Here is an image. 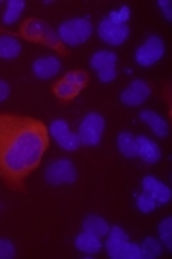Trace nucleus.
I'll return each mask as SVG.
<instances>
[{
    "mask_svg": "<svg viewBox=\"0 0 172 259\" xmlns=\"http://www.w3.org/2000/svg\"><path fill=\"white\" fill-rule=\"evenodd\" d=\"M49 129L42 122L15 114H0V177L22 184L43 159Z\"/></svg>",
    "mask_w": 172,
    "mask_h": 259,
    "instance_id": "f257e3e1",
    "label": "nucleus"
},
{
    "mask_svg": "<svg viewBox=\"0 0 172 259\" xmlns=\"http://www.w3.org/2000/svg\"><path fill=\"white\" fill-rule=\"evenodd\" d=\"M57 38L68 47H79L86 43L93 34V23L90 18H72L65 20L57 27Z\"/></svg>",
    "mask_w": 172,
    "mask_h": 259,
    "instance_id": "f03ea898",
    "label": "nucleus"
},
{
    "mask_svg": "<svg viewBox=\"0 0 172 259\" xmlns=\"http://www.w3.org/2000/svg\"><path fill=\"white\" fill-rule=\"evenodd\" d=\"M104 129H106V120L100 113H88L81 120L77 136H79L81 145L97 147L102 140Z\"/></svg>",
    "mask_w": 172,
    "mask_h": 259,
    "instance_id": "7ed1b4c3",
    "label": "nucleus"
},
{
    "mask_svg": "<svg viewBox=\"0 0 172 259\" xmlns=\"http://www.w3.org/2000/svg\"><path fill=\"white\" fill-rule=\"evenodd\" d=\"M45 181L52 186H63V184H72L77 181V168L66 157H59L49 163L45 168Z\"/></svg>",
    "mask_w": 172,
    "mask_h": 259,
    "instance_id": "20e7f679",
    "label": "nucleus"
},
{
    "mask_svg": "<svg viewBox=\"0 0 172 259\" xmlns=\"http://www.w3.org/2000/svg\"><path fill=\"white\" fill-rule=\"evenodd\" d=\"M22 34L27 39H32V41H40L43 45H49L52 49H59V38H57V32L54 31L52 27L47 22L42 20H29L25 22V25L22 27Z\"/></svg>",
    "mask_w": 172,
    "mask_h": 259,
    "instance_id": "39448f33",
    "label": "nucleus"
},
{
    "mask_svg": "<svg viewBox=\"0 0 172 259\" xmlns=\"http://www.w3.org/2000/svg\"><path fill=\"white\" fill-rule=\"evenodd\" d=\"M165 54V43L160 36H149L134 52V61L140 66H153Z\"/></svg>",
    "mask_w": 172,
    "mask_h": 259,
    "instance_id": "423d86ee",
    "label": "nucleus"
},
{
    "mask_svg": "<svg viewBox=\"0 0 172 259\" xmlns=\"http://www.w3.org/2000/svg\"><path fill=\"white\" fill-rule=\"evenodd\" d=\"M49 134L54 138V141H56L63 150L74 152V150H77L81 147L77 133H74V131L70 129V125L65 120H54L49 125Z\"/></svg>",
    "mask_w": 172,
    "mask_h": 259,
    "instance_id": "0eeeda50",
    "label": "nucleus"
},
{
    "mask_svg": "<svg viewBox=\"0 0 172 259\" xmlns=\"http://www.w3.org/2000/svg\"><path fill=\"white\" fill-rule=\"evenodd\" d=\"M97 34H99V38L102 39L106 45L120 47V45H124V43L127 41L131 31H129V25H119V23H113V22H110L108 18H104V20H100V22H99Z\"/></svg>",
    "mask_w": 172,
    "mask_h": 259,
    "instance_id": "6e6552de",
    "label": "nucleus"
},
{
    "mask_svg": "<svg viewBox=\"0 0 172 259\" xmlns=\"http://www.w3.org/2000/svg\"><path fill=\"white\" fill-rule=\"evenodd\" d=\"M151 97V86L142 79H134L133 82L120 93V102L124 106L136 107L140 104H144Z\"/></svg>",
    "mask_w": 172,
    "mask_h": 259,
    "instance_id": "1a4fd4ad",
    "label": "nucleus"
},
{
    "mask_svg": "<svg viewBox=\"0 0 172 259\" xmlns=\"http://www.w3.org/2000/svg\"><path fill=\"white\" fill-rule=\"evenodd\" d=\"M129 241L126 231L119 225L115 227H110V233L106 236V243H104V248H106L108 255L113 259H120L122 257V250L126 247V243Z\"/></svg>",
    "mask_w": 172,
    "mask_h": 259,
    "instance_id": "9d476101",
    "label": "nucleus"
},
{
    "mask_svg": "<svg viewBox=\"0 0 172 259\" xmlns=\"http://www.w3.org/2000/svg\"><path fill=\"white\" fill-rule=\"evenodd\" d=\"M134 141H136V157H140L144 163L154 164L161 159V150L156 141L147 136H134Z\"/></svg>",
    "mask_w": 172,
    "mask_h": 259,
    "instance_id": "9b49d317",
    "label": "nucleus"
},
{
    "mask_svg": "<svg viewBox=\"0 0 172 259\" xmlns=\"http://www.w3.org/2000/svg\"><path fill=\"white\" fill-rule=\"evenodd\" d=\"M61 70V61L59 57L56 56H42L38 57L35 63H32V73H35L38 79H52L59 73Z\"/></svg>",
    "mask_w": 172,
    "mask_h": 259,
    "instance_id": "f8f14e48",
    "label": "nucleus"
},
{
    "mask_svg": "<svg viewBox=\"0 0 172 259\" xmlns=\"http://www.w3.org/2000/svg\"><path fill=\"white\" fill-rule=\"evenodd\" d=\"M142 188H144V191L153 195V197L156 198V202L161 204V206L170 202V198H172L170 188L165 183H161V181H158L156 177H153V176L144 177V179H142Z\"/></svg>",
    "mask_w": 172,
    "mask_h": 259,
    "instance_id": "ddd939ff",
    "label": "nucleus"
},
{
    "mask_svg": "<svg viewBox=\"0 0 172 259\" xmlns=\"http://www.w3.org/2000/svg\"><path fill=\"white\" fill-rule=\"evenodd\" d=\"M138 116H140V120L146 123V125H149V129L153 131L158 138L168 136V122L161 114L154 113V111H151V109H144Z\"/></svg>",
    "mask_w": 172,
    "mask_h": 259,
    "instance_id": "4468645a",
    "label": "nucleus"
},
{
    "mask_svg": "<svg viewBox=\"0 0 172 259\" xmlns=\"http://www.w3.org/2000/svg\"><path fill=\"white\" fill-rule=\"evenodd\" d=\"M74 245H76L77 250L83 252V254H86V255L97 254V252H100V248L104 247L100 238L93 236V234L86 233V231H81V233L77 234Z\"/></svg>",
    "mask_w": 172,
    "mask_h": 259,
    "instance_id": "2eb2a0df",
    "label": "nucleus"
},
{
    "mask_svg": "<svg viewBox=\"0 0 172 259\" xmlns=\"http://www.w3.org/2000/svg\"><path fill=\"white\" fill-rule=\"evenodd\" d=\"M83 231L93 234L97 238H106L110 233V224L104 220L102 217H97V214H88V217L83 220Z\"/></svg>",
    "mask_w": 172,
    "mask_h": 259,
    "instance_id": "dca6fc26",
    "label": "nucleus"
},
{
    "mask_svg": "<svg viewBox=\"0 0 172 259\" xmlns=\"http://www.w3.org/2000/svg\"><path fill=\"white\" fill-rule=\"evenodd\" d=\"M20 52H22V43L15 36L0 34V59L11 61L20 56Z\"/></svg>",
    "mask_w": 172,
    "mask_h": 259,
    "instance_id": "f3484780",
    "label": "nucleus"
},
{
    "mask_svg": "<svg viewBox=\"0 0 172 259\" xmlns=\"http://www.w3.org/2000/svg\"><path fill=\"white\" fill-rule=\"evenodd\" d=\"M117 59H119L117 54L111 52V50H99V52H95L90 57V66H92V70H95V72H100V70L117 66Z\"/></svg>",
    "mask_w": 172,
    "mask_h": 259,
    "instance_id": "a211bd4d",
    "label": "nucleus"
},
{
    "mask_svg": "<svg viewBox=\"0 0 172 259\" xmlns=\"http://www.w3.org/2000/svg\"><path fill=\"white\" fill-rule=\"evenodd\" d=\"M117 147H119L120 154L126 157H136V141L134 136L127 131H122L117 138Z\"/></svg>",
    "mask_w": 172,
    "mask_h": 259,
    "instance_id": "6ab92c4d",
    "label": "nucleus"
},
{
    "mask_svg": "<svg viewBox=\"0 0 172 259\" xmlns=\"http://www.w3.org/2000/svg\"><path fill=\"white\" fill-rule=\"evenodd\" d=\"M23 8H25V2H23V0H9L8 4H6L2 22H4L6 25H13L15 22H18L20 16H22Z\"/></svg>",
    "mask_w": 172,
    "mask_h": 259,
    "instance_id": "aec40b11",
    "label": "nucleus"
},
{
    "mask_svg": "<svg viewBox=\"0 0 172 259\" xmlns=\"http://www.w3.org/2000/svg\"><path fill=\"white\" fill-rule=\"evenodd\" d=\"M163 252V247H161V241L154 240V238H146L144 243L140 245V254L144 259H154Z\"/></svg>",
    "mask_w": 172,
    "mask_h": 259,
    "instance_id": "412c9836",
    "label": "nucleus"
},
{
    "mask_svg": "<svg viewBox=\"0 0 172 259\" xmlns=\"http://www.w3.org/2000/svg\"><path fill=\"white\" fill-rule=\"evenodd\" d=\"M79 92H81V88H77L76 84H72L70 80H66L65 77H63V79L54 86V93L63 100L74 99Z\"/></svg>",
    "mask_w": 172,
    "mask_h": 259,
    "instance_id": "4be33fe9",
    "label": "nucleus"
},
{
    "mask_svg": "<svg viewBox=\"0 0 172 259\" xmlns=\"http://www.w3.org/2000/svg\"><path fill=\"white\" fill-rule=\"evenodd\" d=\"M158 233H160V241L167 250L172 248V218L167 217L158 225Z\"/></svg>",
    "mask_w": 172,
    "mask_h": 259,
    "instance_id": "5701e85b",
    "label": "nucleus"
},
{
    "mask_svg": "<svg viewBox=\"0 0 172 259\" xmlns=\"http://www.w3.org/2000/svg\"><path fill=\"white\" fill-rule=\"evenodd\" d=\"M156 207H158L156 198L151 193H147V191H142L136 197V209L140 211V213H151V211H154Z\"/></svg>",
    "mask_w": 172,
    "mask_h": 259,
    "instance_id": "b1692460",
    "label": "nucleus"
},
{
    "mask_svg": "<svg viewBox=\"0 0 172 259\" xmlns=\"http://www.w3.org/2000/svg\"><path fill=\"white\" fill-rule=\"evenodd\" d=\"M129 18H131V9L127 8V6H122V8L115 9V11H111L110 15H108V20H110V22L119 23V25H127Z\"/></svg>",
    "mask_w": 172,
    "mask_h": 259,
    "instance_id": "393cba45",
    "label": "nucleus"
},
{
    "mask_svg": "<svg viewBox=\"0 0 172 259\" xmlns=\"http://www.w3.org/2000/svg\"><path fill=\"white\" fill-rule=\"evenodd\" d=\"M16 255V248L11 240L0 238V259H13Z\"/></svg>",
    "mask_w": 172,
    "mask_h": 259,
    "instance_id": "a878e982",
    "label": "nucleus"
},
{
    "mask_svg": "<svg viewBox=\"0 0 172 259\" xmlns=\"http://www.w3.org/2000/svg\"><path fill=\"white\" fill-rule=\"evenodd\" d=\"M120 259H142L140 245L133 243V241H127L126 247H124V250H122V257Z\"/></svg>",
    "mask_w": 172,
    "mask_h": 259,
    "instance_id": "bb28decb",
    "label": "nucleus"
},
{
    "mask_svg": "<svg viewBox=\"0 0 172 259\" xmlns=\"http://www.w3.org/2000/svg\"><path fill=\"white\" fill-rule=\"evenodd\" d=\"M66 80H70L72 84H76L77 88H83L84 84H86V80H88V77H86V73L81 72V70H76V72H70L65 75Z\"/></svg>",
    "mask_w": 172,
    "mask_h": 259,
    "instance_id": "cd10ccee",
    "label": "nucleus"
},
{
    "mask_svg": "<svg viewBox=\"0 0 172 259\" xmlns=\"http://www.w3.org/2000/svg\"><path fill=\"white\" fill-rule=\"evenodd\" d=\"M97 77H99L100 82H111V80L117 79V66H113V68L100 70V72H97Z\"/></svg>",
    "mask_w": 172,
    "mask_h": 259,
    "instance_id": "c85d7f7f",
    "label": "nucleus"
},
{
    "mask_svg": "<svg viewBox=\"0 0 172 259\" xmlns=\"http://www.w3.org/2000/svg\"><path fill=\"white\" fill-rule=\"evenodd\" d=\"M156 6H158V9H161V11H163L165 20H167V22H170V20H172V2H170V0H158Z\"/></svg>",
    "mask_w": 172,
    "mask_h": 259,
    "instance_id": "c756f323",
    "label": "nucleus"
},
{
    "mask_svg": "<svg viewBox=\"0 0 172 259\" xmlns=\"http://www.w3.org/2000/svg\"><path fill=\"white\" fill-rule=\"evenodd\" d=\"M9 97V84L6 80H0V102H4Z\"/></svg>",
    "mask_w": 172,
    "mask_h": 259,
    "instance_id": "7c9ffc66",
    "label": "nucleus"
},
{
    "mask_svg": "<svg viewBox=\"0 0 172 259\" xmlns=\"http://www.w3.org/2000/svg\"><path fill=\"white\" fill-rule=\"evenodd\" d=\"M0 207H2V204H0Z\"/></svg>",
    "mask_w": 172,
    "mask_h": 259,
    "instance_id": "2f4dec72",
    "label": "nucleus"
}]
</instances>
